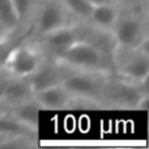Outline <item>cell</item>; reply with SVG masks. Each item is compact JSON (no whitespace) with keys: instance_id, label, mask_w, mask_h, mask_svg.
Returning a JSON list of instances; mask_svg holds the SVG:
<instances>
[{"instance_id":"obj_17","label":"cell","mask_w":149,"mask_h":149,"mask_svg":"<svg viewBox=\"0 0 149 149\" xmlns=\"http://www.w3.org/2000/svg\"><path fill=\"white\" fill-rule=\"evenodd\" d=\"M62 1L64 3V5L72 16L88 21L90 10L93 8V5L88 0H62Z\"/></svg>"},{"instance_id":"obj_4","label":"cell","mask_w":149,"mask_h":149,"mask_svg":"<svg viewBox=\"0 0 149 149\" xmlns=\"http://www.w3.org/2000/svg\"><path fill=\"white\" fill-rule=\"evenodd\" d=\"M71 13L62 0H45L33 22L34 34L39 37L71 24Z\"/></svg>"},{"instance_id":"obj_19","label":"cell","mask_w":149,"mask_h":149,"mask_svg":"<svg viewBox=\"0 0 149 149\" xmlns=\"http://www.w3.org/2000/svg\"><path fill=\"white\" fill-rule=\"evenodd\" d=\"M34 1L36 0H10V5L18 24L24 22L29 17L34 8Z\"/></svg>"},{"instance_id":"obj_20","label":"cell","mask_w":149,"mask_h":149,"mask_svg":"<svg viewBox=\"0 0 149 149\" xmlns=\"http://www.w3.org/2000/svg\"><path fill=\"white\" fill-rule=\"evenodd\" d=\"M92 5H98V4H107V3H116L118 0H88Z\"/></svg>"},{"instance_id":"obj_3","label":"cell","mask_w":149,"mask_h":149,"mask_svg":"<svg viewBox=\"0 0 149 149\" xmlns=\"http://www.w3.org/2000/svg\"><path fill=\"white\" fill-rule=\"evenodd\" d=\"M52 59L65 68L111 73L107 65L106 52L95 43L82 38L76 41L65 51Z\"/></svg>"},{"instance_id":"obj_16","label":"cell","mask_w":149,"mask_h":149,"mask_svg":"<svg viewBox=\"0 0 149 149\" xmlns=\"http://www.w3.org/2000/svg\"><path fill=\"white\" fill-rule=\"evenodd\" d=\"M36 145H37V136L18 135V136L0 137V148L24 149V148H33Z\"/></svg>"},{"instance_id":"obj_6","label":"cell","mask_w":149,"mask_h":149,"mask_svg":"<svg viewBox=\"0 0 149 149\" xmlns=\"http://www.w3.org/2000/svg\"><path fill=\"white\" fill-rule=\"evenodd\" d=\"M45 58L46 55L43 51L34 46H29L28 42H25L10 55L4 71L10 76L28 79L41 65Z\"/></svg>"},{"instance_id":"obj_22","label":"cell","mask_w":149,"mask_h":149,"mask_svg":"<svg viewBox=\"0 0 149 149\" xmlns=\"http://www.w3.org/2000/svg\"><path fill=\"white\" fill-rule=\"evenodd\" d=\"M7 110V107H5V105H4V102H3V100L0 98V113H3V111H5Z\"/></svg>"},{"instance_id":"obj_2","label":"cell","mask_w":149,"mask_h":149,"mask_svg":"<svg viewBox=\"0 0 149 149\" xmlns=\"http://www.w3.org/2000/svg\"><path fill=\"white\" fill-rule=\"evenodd\" d=\"M147 94H149L148 80L134 82L120 76L114 77L110 73L103 84L101 102L103 107L136 110L139 101Z\"/></svg>"},{"instance_id":"obj_21","label":"cell","mask_w":149,"mask_h":149,"mask_svg":"<svg viewBox=\"0 0 149 149\" xmlns=\"http://www.w3.org/2000/svg\"><path fill=\"white\" fill-rule=\"evenodd\" d=\"M9 31H10V30H8V29L1 24V21H0V38H1V37H4L5 34H8Z\"/></svg>"},{"instance_id":"obj_15","label":"cell","mask_w":149,"mask_h":149,"mask_svg":"<svg viewBox=\"0 0 149 149\" xmlns=\"http://www.w3.org/2000/svg\"><path fill=\"white\" fill-rule=\"evenodd\" d=\"M18 135H29V136L38 137V134L28 128L25 124H22L7 110L0 113V137L18 136Z\"/></svg>"},{"instance_id":"obj_12","label":"cell","mask_w":149,"mask_h":149,"mask_svg":"<svg viewBox=\"0 0 149 149\" xmlns=\"http://www.w3.org/2000/svg\"><path fill=\"white\" fill-rule=\"evenodd\" d=\"M34 36V26L33 24L28 25L24 30L15 33V36L12 34V31H9L8 34H5L4 37L0 38V70L4 71V67L7 64L8 59L10 58V55L25 42H29V39Z\"/></svg>"},{"instance_id":"obj_7","label":"cell","mask_w":149,"mask_h":149,"mask_svg":"<svg viewBox=\"0 0 149 149\" xmlns=\"http://www.w3.org/2000/svg\"><path fill=\"white\" fill-rule=\"evenodd\" d=\"M81 38L82 37L79 28H76L72 24L65 25L63 28L56 29V30L41 37V43L43 45L45 50L43 54H49L47 56L50 58H56L63 51H65L71 45H73L74 42Z\"/></svg>"},{"instance_id":"obj_13","label":"cell","mask_w":149,"mask_h":149,"mask_svg":"<svg viewBox=\"0 0 149 149\" xmlns=\"http://www.w3.org/2000/svg\"><path fill=\"white\" fill-rule=\"evenodd\" d=\"M7 111L9 114H12L16 119H18L22 124H25L28 128H30L33 132L38 134L41 107L38 106V103L36 102V100L33 97L26 101H22L17 105L9 106L7 109Z\"/></svg>"},{"instance_id":"obj_18","label":"cell","mask_w":149,"mask_h":149,"mask_svg":"<svg viewBox=\"0 0 149 149\" xmlns=\"http://www.w3.org/2000/svg\"><path fill=\"white\" fill-rule=\"evenodd\" d=\"M0 21L10 31L15 30L18 25V21L10 5V0H0Z\"/></svg>"},{"instance_id":"obj_1","label":"cell","mask_w":149,"mask_h":149,"mask_svg":"<svg viewBox=\"0 0 149 149\" xmlns=\"http://www.w3.org/2000/svg\"><path fill=\"white\" fill-rule=\"evenodd\" d=\"M109 74L110 73L63 67V77L60 84L72 97L71 107H103L101 97L103 84Z\"/></svg>"},{"instance_id":"obj_8","label":"cell","mask_w":149,"mask_h":149,"mask_svg":"<svg viewBox=\"0 0 149 149\" xmlns=\"http://www.w3.org/2000/svg\"><path fill=\"white\" fill-rule=\"evenodd\" d=\"M128 56L116 68V74L134 82H144L149 76V52L140 49L128 51Z\"/></svg>"},{"instance_id":"obj_14","label":"cell","mask_w":149,"mask_h":149,"mask_svg":"<svg viewBox=\"0 0 149 149\" xmlns=\"http://www.w3.org/2000/svg\"><path fill=\"white\" fill-rule=\"evenodd\" d=\"M120 10L116 3H107V4L93 5L88 21L92 22L95 28L103 31H111L118 20Z\"/></svg>"},{"instance_id":"obj_9","label":"cell","mask_w":149,"mask_h":149,"mask_svg":"<svg viewBox=\"0 0 149 149\" xmlns=\"http://www.w3.org/2000/svg\"><path fill=\"white\" fill-rule=\"evenodd\" d=\"M63 77V65H60L55 59L46 56L33 74L28 77L33 92H38L47 86L60 84Z\"/></svg>"},{"instance_id":"obj_10","label":"cell","mask_w":149,"mask_h":149,"mask_svg":"<svg viewBox=\"0 0 149 149\" xmlns=\"http://www.w3.org/2000/svg\"><path fill=\"white\" fill-rule=\"evenodd\" d=\"M33 98L41 110H64L72 105V97L62 84H55L34 93Z\"/></svg>"},{"instance_id":"obj_5","label":"cell","mask_w":149,"mask_h":149,"mask_svg":"<svg viewBox=\"0 0 149 149\" xmlns=\"http://www.w3.org/2000/svg\"><path fill=\"white\" fill-rule=\"evenodd\" d=\"M145 24L135 15H119L113 30V39L116 49L123 51H131L141 42L145 34Z\"/></svg>"},{"instance_id":"obj_11","label":"cell","mask_w":149,"mask_h":149,"mask_svg":"<svg viewBox=\"0 0 149 149\" xmlns=\"http://www.w3.org/2000/svg\"><path fill=\"white\" fill-rule=\"evenodd\" d=\"M33 95H34L33 88H31L28 79L15 77L9 74L7 85L4 88V92H3L1 100L4 102L5 107L8 109L9 106L17 105V103L22 102V101L29 100Z\"/></svg>"}]
</instances>
